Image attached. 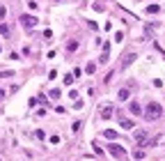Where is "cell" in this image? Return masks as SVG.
I'll list each match as a JSON object with an SVG mask.
<instances>
[{"label":"cell","mask_w":165,"mask_h":161,"mask_svg":"<svg viewBox=\"0 0 165 161\" xmlns=\"http://www.w3.org/2000/svg\"><path fill=\"white\" fill-rule=\"evenodd\" d=\"M145 120H158V117L163 115V106L158 104V101H149V104L145 106Z\"/></svg>","instance_id":"cell-1"},{"label":"cell","mask_w":165,"mask_h":161,"mask_svg":"<svg viewBox=\"0 0 165 161\" xmlns=\"http://www.w3.org/2000/svg\"><path fill=\"white\" fill-rule=\"evenodd\" d=\"M133 138H135V143H138V145L140 147H142V145H154V138H149V136H147V131H142V129H140V131H135V134H133Z\"/></svg>","instance_id":"cell-2"},{"label":"cell","mask_w":165,"mask_h":161,"mask_svg":"<svg viewBox=\"0 0 165 161\" xmlns=\"http://www.w3.org/2000/svg\"><path fill=\"white\" fill-rule=\"evenodd\" d=\"M99 115H101V120H110V117L115 115V106L108 104V101L101 104V106H99Z\"/></svg>","instance_id":"cell-3"},{"label":"cell","mask_w":165,"mask_h":161,"mask_svg":"<svg viewBox=\"0 0 165 161\" xmlns=\"http://www.w3.org/2000/svg\"><path fill=\"white\" fill-rule=\"evenodd\" d=\"M21 26L28 28V30H32V28L37 26V19H34V16H30V14H23V16H21Z\"/></svg>","instance_id":"cell-4"},{"label":"cell","mask_w":165,"mask_h":161,"mask_svg":"<svg viewBox=\"0 0 165 161\" xmlns=\"http://www.w3.org/2000/svg\"><path fill=\"white\" fill-rule=\"evenodd\" d=\"M108 150H110V154H113L115 159H122V157H124V152H126V150H124L122 145H110Z\"/></svg>","instance_id":"cell-5"},{"label":"cell","mask_w":165,"mask_h":161,"mask_svg":"<svg viewBox=\"0 0 165 161\" xmlns=\"http://www.w3.org/2000/svg\"><path fill=\"white\" fill-rule=\"evenodd\" d=\"M135 53H126V55H124V60H122V69H126V67H131L133 64V60H135Z\"/></svg>","instance_id":"cell-6"},{"label":"cell","mask_w":165,"mask_h":161,"mask_svg":"<svg viewBox=\"0 0 165 161\" xmlns=\"http://www.w3.org/2000/svg\"><path fill=\"white\" fill-rule=\"evenodd\" d=\"M108 53H110V44H108V41H103V53H101V58H99V62H101V64L108 62Z\"/></svg>","instance_id":"cell-7"},{"label":"cell","mask_w":165,"mask_h":161,"mask_svg":"<svg viewBox=\"0 0 165 161\" xmlns=\"http://www.w3.org/2000/svg\"><path fill=\"white\" fill-rule=\"evenodd\" d=\"M119 127H122V129H126V131H131V129L135 127V124H133L131 120H128V117H119Z\"/></svg>","instance_id":"cell-8"},{"label":"cell","mask_w":165,"mask_h":161,"mask_svg":"<svg viewBox=\"0 0 165 161\" xmlns=\"http://www.w3.org/2000/svg\"><path fill=\"white\" fill-rule=\"evenodd\" d=\"M128 97H131V92H128V88H122V90L117 92V99H119V101H128Z\"/></svg>","instance_id":"cell-9"},{"label":"cell","mask_w":165,"mask_h":161,"mask_svg":"<svg viewBox=\"0 0 165 161\" xmlns=\"http://www.w3.org/2000/svg\"><path fill=\"white\" fill-rule=\"evenodd\" d=\"M128 111H131L133 115H142V108H140V104H138V101H133V104L128 106Z\"/></svg>","instance_id":"cell-10"},{"label":"cell","mask_w":165,"mask_h":161,"mask_svg":"<svg viewBox=\"0 0 165 161\" xmlns=\"http://www.w3.org/2000/svg\"><path fill=\"white\" fill-rule=\"evenodd\" d=\"M76 49H78V41H76V39H69V41H67V51L74 53Z\"/></svg>","instance_id":"cell-11"},{"label":"cell","mask_w":165,"mask_h":161,"mask_svg":"<svg viewBox=\"0 0 165 161\" xmlns=\"http://www.w3.org/2000/svg\"><path fill=\"white\" fill-rule=\"evenodd\" d=\"M103 136H105L108 140H113L115 136H117V131H115V129H105V131H103Z\"/></svg>","instance_id":"cell-12"},{"label":"cell","mask_w":165,"mask_h":161,"mask_svg":"<svg viewBox=\"0 0 165 161\" xmlns=\"http://www.w3.org/2000/svg\"><path fill=\"white\" fill-rule=\"evenodd\" d=\"M0 35H2V37H9V26H5V23H0Z\"/></svg>","instance_id":"cell-13"},{"label":"cell","mask_w":165,"mask_h":161,"mask_svg":"<svg viewBox=\"0 0 165 161\" xmlns=\"http://www.w3.org/2000/svg\"><path fill=\"white\" fill-rule=\"evenodd\" d=\"M158 12H161L158 5H149V7H147V14H158Z\"/></svg>","instance_id":"cell-14"},{"label":"cell","mask_w":165,"mask_h":161,"mask_svg":"<svg viewBox=\"0 0 165 161\" xmlns=\"http://www.w3.org/2000/svg\"><path fill=\"white\" fill-rule=\"evenodd\" d=\"M62 83H64V85H71V83H74V74H67L62 78Z\"/></svg>","instance_id":"cell-15"},{"label":"cell","mask_w":165,"mask_h":161,"mask_svg":"<svg viewBox=\"0 0 165 161\" xmlns=\"http://www.w3.org/2000/svg\"><path fill=\"white\" fill-rule=\"evenodd\" d=\"M85 71H87V74H94V71H96V64H94V62H90V64L85 67Z\"/></svg>","instance_id":"cell-16"},{"label":"cell","mask_w":165,"mask_h":161,"mask_svg":"<svg viewBox=\"0 0 165 161\" xmlns=\"http://www.w3.org/2000/svg\"><path fill=\"white\" fill-rule=\"evenodd\" d=\"M60 94H62V92L55 88V90H51V94H48V97H51V99H60Z\"/></svg>","instance_id":"cell-17"},{"label":"cell","mask_w":165,"mask_h":161,"mask_svg":"<svg viewBox=\"0 0 165 161\" xmlns=\"http://www.w3.org/2000/svg\"><path fill=\"white\" fill-rule=\"evenodd\" d=\"M34 138H39V140H44V138H46V134H44V131H41V129H37V131H34Z\"/></svg>","instance_id":"cell-18"},{"label":"cell","mask_w":165,"mask_h":161,"mask_svg":"<svg viewBox=\"0 0 165 161\" xmlns=\"http://www.w3.org/2000/svg\"><path fill=\"white\" fill-rule=\"evenodd\" d=\"M80 127H82V122H78V120L71 124V129H74V131H80Z\"/></svg>","instance_id":"cell-19"},{"label":"cell","mask_w":165,"mask_h":161,"mask_svg":"<svg viewBox=\"0 0 165 161\" xmlns=\"http://www.w3.org/2000/svg\"><path fill=\"white\" fill-rule=\"evenodd\" d=\"M51 143H53V145H57V143H60V136L53 134V136H51Z\"/></svg>","instance_id":"cell-20"},{"label":"cell","mask_w":165,"mask_h":161,"mask_svg":"<svg viewBox=\"0 0 165 161\" xmlns=\"http://www.w3.org/2000/svg\"><path fill=\"white\" fill-rule=\"evenodd\" d=\"M133 159H145V152H140V150L133 152Z\"/></svg>","instance_id":"cell-21"},{"label":"cell","mask_w":165,"mask_h":161,"mask_svg":"<svg viewBox=\"0 0 165 161\" xmlns=\"http://www.w3.org/2000/svg\"><path fill=\"white\" fill-rule=\"evenodd\" d=\"M9 76H14V71H2V74H0V78H9Z\"/></svg>","instance_id":"cell-22"},{"label":"cell","mask_w":165,"mask_h":161,"mask_svg":"<svg viewBox=\"0 0 165 161\" xmlns=\"http://www.w3.org/2000/svg\"><path fill=\"white\" fill-rule=\"evenodd\" d=\"M122 39H124V32H122V30L115 32V41H122Z\"/></svg>","instance_id":"cell-23"},{"label":"cell","mask_w":165,"mask_h":161,"mask_svg":"<svg viewBox=\"0 0 165 161\" xmlns=\"http://www.w3.org/2000/svg\"><path fill=\"white\" fill-rule=\"evenodd\" d=\"M94 9H96V12H103L105 7H103V5H101V2H94Z\"/></svg>","instance_id":"cell-24"},{"label":"cell","mask_w":165,"mask_h":161,"mask_svg":"<svg viewBox=\"0 0 165 161\" xmlns=\"http://www.w3.org/2000/svg\"><path fill=\"white\" fill-rule=\"evenodd\" d=\"M76 76H78V78L82 76V71H80V67H76V69H74V78H76Z\"/></svg>","instance_id":"cell-25"},{"label":"cell","mask_w":165,"mask_h":161,"mask_svg":"<svg viewBox=\"0 0 165 161\" xmlns=\"http://www.w3.org/2000/svg\"><path fill=\"white\" fill-rule=\"evenodd\" d=\"M5 14H7V9H5V7H0V19H5Z\"/></svg>","instance_id":"cell-26"},{"label":"cell","mask_w":165,"mask_h":161,"mask_svg":"<svg viewBox=\"0 0 165 161\" xmlns=\"http://www.w3.org/2000/svg\"><path fill=\"white\" fill-rule=\"evenodd\" d=\"M2 97H5V92H2V90H0V99H2Z\"/></svg>","instance_id":"cell-27"},{"label":"cell","mask_w":165,"mask_h":161,"mask_svg":"<svg viewBox=\"0 0 165 161\" xmlns=\"http://www.w3.org/2000/svg\"><path fill=\"white\" fill-rule=\"evenodd\" d=\"M0 53H2V46H0Z\"/></svg>","instance_id":"cell-28"}]
</instances>
